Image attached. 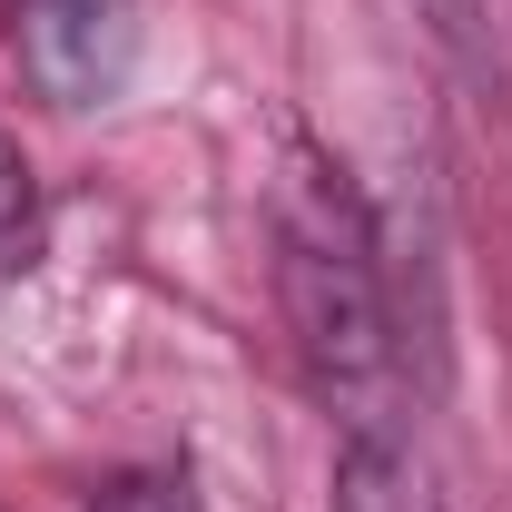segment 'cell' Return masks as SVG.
Masks as SVG:
<instances>
[{
    "label": "cell",
    "instance_id": "cell-6",
    "mask_svg": "<svg viewBox=\"0 0 512 512\" xmlns=\"http://www.w3.org/2000/svg\"><path fill=\"white\" fill-rule=\"evenodd\" d=\"M20 207H30V188H20V158H10V138H0V237L20 227Z\"/></svg>",
    "mask_w": 512,
    "mask_h": 512
},
{
    "label": "cell",
    "instance_id": "cell-4",
    "mask_svg": "<svg viewBox=\"0 0 512 512\" xmlns=\"http://www.w3.org/2000/svg\"><path fill=\"white\" fill-rule=\"evenodd\" d=\"M89 512H188V493H178V483H148V473H128V483H109Z\"/></svg>",
    "mask_w": 512,
    "mask_h": 512
},
{
    "label": "cell",
    "instance_id": "cell-3",
    "mask_svg": "<svg viewBox=\"0 0 512 512\" xmlns=\"http://www.w3.org/2000/svg\"><path fill=\"white\" fill-rule=\"evenodd\" d=\"M335 512H444L424 453L404 444V424H365L335 444Z\"/></svg>",
    "mask_w": 512,
    "mask_h": 512
},
{
    "label": "cell",
    "instance_id": "cell-1",
    "mask_svg": "<svg viewBox=\"0 0 512 512\" xmlns=\"http://www.w3.org/2000/svg\"><path fill=\"white\" fill-rule=\"evenodd\" d=\"M276 306L306 355V384L345 414V434L404 414V335H394L375 227L345 168H325L316 148H296V178L276 188Z\"/></svg>",
    "mask_w": 512,
    "mask_h": 512
},
{
    "label": "cell",
    "instance_id": "cell-2",
    "mask_svg": "<svg viewBox=\"0 0 512 512\" xmlns=\"http://www.w3.org/2000/svg\"><path fill=\"white\" fill-rule=\"evenodd\" d=\"M20 79L50 109H99L138 69V0H20Z\"/></svg>",
    "mask_w": 512,
    "mask_h": 512
},
{
    "label": "cell",
    "instance_id": "cell-5",
    "mask_svg": "<svg viewBox=\"0 0 512 512\" xmlns=\"http://www.w3.org/2000/svg\"><path fill=\"white\" fill-rule=\"evenodd\" d=\"M424 20H434V40H453V50H473V20H483V0H414Z\"/></svg>",
    "mask_w": 512,
    "mask_h": 512
}]
</instances>
